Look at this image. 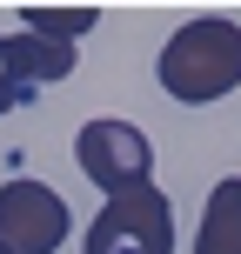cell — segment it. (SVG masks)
Instances as JSON below:
<instances>
[{
    "instance_id": "cell-7",
    "label": "cell",
    "mask_w": 241,
    "mask_h": 254,
    "mask_svg": "<svg viewBox=\"0 0 241 254\" xmlns=\"http://www.w3.org/2000/svg\"><path fill=\"white\" fill-rule=\"evenodd\" d=\"M94 20H101V7H20V27L40 34V40H54V47H74Z\"/></svg>"
},
{
    "instance_id": "cell-5",
    "label": "cell",
    "mask_w": 241,
    "mask_h": 254,
    "mask_svg": "<svg viewBox=\"0 0 241 254\" xmlns=\"http://www.w3.org/2000/svg\"><path fill=\"white\" fill-rule=\"evenodd\" d=\"M194 254H241V174H228L201 207L194 228Z\"/></svg>"
},
{
    "instance_id": "cell-8",
    "label": "cell",
    "mask_w": 241,
    "mask_h": 254,
    "mask_svg": "<svg viewBox=\"0 0 241 254\" xmlns=\"http://www.w3.org/2000/svg\"><path fill=\"white\" fill-rule=\"evenodd\" d=\"M27 101V80L13 74V54H7V34H0V121L13 114V107Z\"/></svg>"
},
{
    "instance_id": "cell-6",
    "label": "cell",
    "mask_w": 241,
    "mask_h": 254,
    "mask_svg": "<svg viewBox=\"0 0 241 254\" xmlns=\"http://www.w3.org/2000/svg\"><path fill=\"white\" fill-rule=\"evenodd\" d=\"M7 54H13V74L27 80V94H40V87L74 74V47H54L40 34H7Z\"/></svg>"
},
{
    "instance_id": "cell-1",
    "label": "cell",
    "mask_w": 241,
    "mask_h": 254,
    "mask_svg": "<svg viewBox=\"0 0 241 254\" xmlns=\"http://www.w3.org/2000/svg\"><path fill=\"white\" fill-rule=\"evenodd\" d=\"M154 74H161V87L174 94V101H188V107H208V101H221V94H235L241 87V27L221 20V13L188 20L161 47Z\"/></svg>"
},
{
    "instance_id": "cell-2",
    "label": "cell",
    "mask_w": 241,
    "mask_h": 254,
    "mask_svg": "<svg viewBox=\"0 0 241 254\" xmlns=\"http://www.w3.org/2000/svg\"><path fill=\"white\" fill-rule=\"evenodd\" d=\"M80 254H174V201L161 188H127L87 221Z\"/></svg>"
},
{
    "instance_id": "cell-4",
    "label": "cell",
    "mask_w": 241,
    "mask_h": 254,
    "mask_svg": "<svg viewBox=\"0 0 241 254\" xmlns=\"http://www.w3.org/2000/svg\"><path fill=\"white\" fill-rule=\"evenodd\" d=\"M67 234H74V214L47 181H7L0 188V248L7 254H54Z\"/></svg>"
},
{
    "instance_id": "cell-3",
    "label": "cell",
    "mask_w": 241,
    "mask_h": 254,
    "mask_svg": "<svg viewBox=\"0 0 241 254\" xmlns=\"http://www.w3.org/2000/svg\"><path fill=\"white\" fill-rule=\"evenodd\" d=\"M74 161H80V174H87L94 188H107V201L154 181V147H148V134H141L134 121H107V114L87 121L74 134Z\"/></svg>"
},
{
    "instance_id": "cell-9",
    "label": "cell",
    "mask_w": 241,
    "mask_h": 254,
    "mask_svg": "<svg viewBox=\"0 0 241 254\" xmlns=\"http://www.w3.org/2000/svg\"><path fill=\"white\" fill-rule=\"evenodd\" d=\"M0 254H7V248H0Z\"/></svg>"
}]
</instances>
